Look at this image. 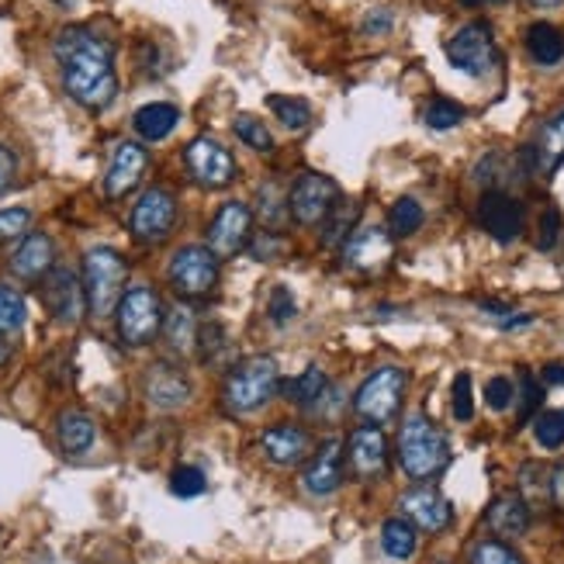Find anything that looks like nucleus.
I'll list each match as a JSON object with an SVG mask.
<instances>
[{"label":"nucleus","instance_id":"obj_1","mask_svg":"<svg viewBox=\"0 0 564 564\" xmlns=\"http://www.w3.org/2000/svg\"><path fill=\"white\" fill-rule=\"evenodd\" d=\"M52 55L63 70V90L87 111H101L118 98L115 46L90 28H63L52 42Z\"/></svg>","mask_w":564,"mask_h":564},{"label":"nucleus","instance_id":"obj_2","mask_svg":"<svg viewBox=\"0 0 564 564\" xmlns=\"http://www.w3.org/2000/svg\"><path fill=\"white\" fill-rule=\"evenodd\" d=\"M450 461V447L440 429L426 416H409L399 429V464L412 481L437 478Z\"/></svg>","mask_w":564,"mask_h":564},{"label":"nucleus","instance_id":"obj_3","mask_svg":"<svg viewBox=\"0 0 564 564\" xmlns=\"http://www.w3.org/2000/svg\"><path fill=\"white\" fill-rule=\"evenodd\" d=\"M280 388V371L274 356H247L239 361L229 378L222 385V402L236 416H247V412H256L267 405Z\"/></svg>","mask_w":564,"mask_h":564},{"label":"nucleus","instance_id":"obj_4","mask_svg":"<svg viewBox=\"0 0 564 564\" xmlns=\"http://www.w3.org/2000/svg\"><path fill=\"white\" fill-rule=\"evenodd\" d=\"M128 277V263L108 247H98L84 256V291H87V309L93 315H111L118 312L122 288Z\"/></svg>","mask_w":564,"mask_h":564},{"label":"nucleus","instance_id":"obj_5","mask_svg":"<svg viewBox=\"0 0 564 564\" xmlns=\"http://www.w3.org/2000/svg\"><path fill=\"white\" fill-rule=\"evenodd\" d=\"M118 336L128 347H146L156 340V333L166 323L163 302L153 288H131L118 302Z\"/></svg>","mask_w":564,"mask_h":564},{"label":"nucleus","instance_id":"obj_6","mask_svg":"<svg viewBox=\"0 0 564 564\" xmlns=\"http://www.w3.org/2000/svg\"><path fill=\"white\" fill-rule=\"evenodd\" d=\"M447 60L454 70L467 73V77H488L499 66V49L492 39V25L472 22L454 32V39L447 42Z\"/></svg>","mask_w":564,"mask_h":564},{"label":"nucleus","instance_id":"obj_7","mask_svg":"<svg viewBox=\"0 0 564 564\" xmlns=\"http://www.w3.org/2000/svg\"><path fill=\"white\" fill-rule=\"evenodd\" d=\"M402 391H405V371L402 367H378L367 374V381L356 388L353 394V409L356 416H364L371 423H388L402 405Z\"/></svg>","mask_w":564,"mask_h":564},{"label":"nucleus","instance_id":"obj_8","mask_svg":"<svg viewBox=\"0 0 564 564\" xmlns=\"http://www.w3.org/2000/svg\"><path fill=\"white\" fill-rule=\"evenodd\" d=\"M171 288L184 298H204L218 285V256L209 247H180L171 256Z\"/></svg>","mask_w":564,"mask_h":564},{"label":"nucleus","instance_id":"obj_9","mask_svg":"<svg viewBox=\"0 0 564 564\" xmlns=\"http://www.w3.org/2000/svg\"><path fill=\"white\" fill-rule=\"evenodd\" d=\"M174 222H177V198L166 187H149L136 201V209H131L128 229L142 247H156V242H163L174 233Z\"/></svg>","mask_w":564,"mask_h":564},{"label":"nucleus","instance_id":"obj_10","mask_svg":"<svg viewBox=\"0 0 564 564\" xmlns=\"http://www.w3.org/2000/svg\"><path fill=\"white\" fill-rule=\"evenodd\" d=\"M336 209H340V187L323 174L298 177V184L291 187V195H288V212H291L294 222H302V225L326 222Z\"/></svg>","mask_w":564,"mask_h":564},{"label":"nucleus","instance_id":"obj_11","mask_svg":"<svg viewBox=\"0 0 564 564\" xmlns=\"http://www.w3.org/2000/svg\"><path fill=\"white\" fill-rule=\"evenodd\" d=\"M42 305L52 312L55 323L63 326H77L84 312H87V291L80 285V277L73 274L70 267H52L46 277H42Z\"/></svg>","mask_w":564,"mask_h":564},{"label":"nucleus","instance_id":"obj_12","mask_svg":"<svg viewBox=\"0 0 564 564\" xmlns=\"http://www.w3.org/2000/svg\"><path fill=\"white\" fill-rule=\"evenodd\" d=\"M250 233H253V212L242 201H229L222 204L209 225V250L218 260H229L242 247H250Z\"/></svg>","mask_w":564,"mask_h":564},{"label":"nucleus","instance_id":"obj_13","mask_svg":"<svg viewBox=\"0 0 564 564\" xmlns=\"http://www.w3.org/2000/svg\"><path fill=\"white\" fill-rule=\"evenodd\" d=\"M184 163L201 187H225L236 177V160L222 142L201 136L184 149Z\"/></svg>","mask_w":564,"mask_h":564},{"label":"nucleus","instance_id":"obj_14","mask_svg":"<svg viewBox=\"0 0 564 564\" xmlns=\"http://www.w3.org/2000/svg\"><path fill=\"white\" fill-rule=\"evenodd\" d=\"M478 225L496 242H516L523 236V204L505 191H485L478 201Z\"/></svg>","mask_w":564,"mask_h":564},{"label":"nucleus","instance_id":"obj_15","mask_svg":"<svg viewBox=\"0 0 564 564\" xmlns=\"http://www.w3.org/2000/svg\"><path fill=\"white\" fill-rule=\"evenodd\" d=\"M350 467L356 478L374 481L388 472V440L378 426H356L350 434Z\"/></svg>","mask_w":564,"mask_h":564},{"label":"nucleus","instance_id":"obj_16","mask_svg":"<svg viewBox=\"0 0 564 564\" xmlns=\"http://www.w3.org/2000/svg\"><path fill=\"white\" fill-rule=\"evenodd\" d=\"M391 256V233L381 225H361L343 242V263L353 271H378Z\"/></svg>","mask_w":564,"mask_h":564},{"label":"nucleus","instance_id":"obj_17","mask_svg":"<svg viewBox=\"0 0 564 564\" xmlns=\"http://www.w3.org/2000/svg\"><path fill=\"white\" fill-rule=\"evenodd\" d=\"M343 475H347L343 443L329 440V443H323L315 450V458L309 461L305 475H302V485H305V492H312V496H333L336 488L343 485Z\"/></svg>","mask_w":564,"mask_h":564},{"label":"nucleus","instance_id":"obj_18","mask_svg":"<svg viewBox=\"0 0 564 564\" xmlns=\"http://www.w3.org/2000/svg\"><path fill=\"white\" fill-rule=\"evenodd\" d=\"M149 166V153L139 142H122L111 156V166L104 174V195L108 198H125L128 191H136L142 174Z\"/></svg>","mask_w":564,"mask_h":564},{"label":"nucleus","instance_id":"obj_19","mask_svg":"<svg viewBox=\"0 0 564 564\" xmlns=\"http://www.w3.org/2000/svg\"><path fill=\"white\" fill-rule=\"evenodd\" d=\"M402 513L419 526L426 534H440L454 519V510H450V502L437 492V488H409V492L399 499Z\"/></svg>","mask_w":564,"mask_h":564},{"label":"nucleus","instance_id":"obj_20","mask_svg":"<svg viewBox=\"0 0 564 564\" xmlns=\"http://www.w3.org/2000/svg\"><path fill=\"white\" fill-rule=\"evenodd\" d=\"M8 267L17 280H42L55 267V247L46 233H28L11 253Z\"/></svg>","mask_w":564,"mask_h":564},{"label":"nucleus","instance_id":"obj_21","mask_svg":"<svg viewBox=\"0 0 564 564\" xmlns=\"http://www.w3.org/2000/svg\"><path fill=\"white\" fill-rule=\"evenodd\" d=\"M146 399L156 409H180L187 399H191V381L187 374L174 364H153L142 378Z\"/></svg>","mask_w":564,"mask_h":564},{"label":"nucleus","instance_id":"obj_22","mask_svg":"<svg viewBox=\"0 0 564 564\" xmlns=\"http://www.w3.org/2000/svg\"><path fill=\"white\" fill-rule=\"evenodd\" d=\"M260 447H263V454H267V461H274L280 467H294L312 454V437L302 426H271V429H263Z\"/></svg>","mask_w":564,"mask_h":564},{"label":"nucleus","instance_id":"obj_23","mask_svg":"<svg viewBox=\"0 0 564 564\" xmlns=\"http://www.w3.org/2000/svg\"><path fill=\"white\" fill-rule=\"evenodd\" d=\"M485 523H488V530L499 537H523L530 530V505H526V499L516 492L496 496L485 510Z\"/></svg>","mask_w":564,"mask_h":564},{"label":"nucleus","instance_id":"obj_24","mask_svg":"<svg viewBox=\"0 0 564 564\" xmlns=\"http://www.w3.org/2000/svg\"><path fill=\"white\" fill-rule=\"evenodd\" d=\"M530 156H534V174H543V177H551L564 163V108L540 128L537 142L530 146Z\"/></svg>","mask_w":564,"mask_h":564},{"label":"nucleus","instance_id":"obj_25","mask_svg":"<svg viewBox=\"0 0 564 564\" xmlns=\"http://www.w3.org/2000/svg\"><path fill=\"white\" fill-rule=\"evenodd\" d=\"M177 122H180V111L171 101L142 104L136 111V118H131V125H136V131H139V139H146V142H163L177 128Z\"/></svg>","mask_w":564,"mask_h":564},{"label":"nucleus","instance_id":"obj_26","mask_svg":"<svg viewBox=\"0 0 564 564\" xmlns=\"http://www.w3.org/2000/svg\"><path fill=\"white\" fill-rule=\"evenodd\" d=\"M55 440H60V447L66 450V454H87V450L93 447V440H98V426H93V419L87 416V412L66 409L60 416V423H55Z\"/></svg>","mask_w":564,"mask_h":564},{"label":"nucleus","instance_id":"obj_27","mask_svg":"<svg viewBox=\"0 0 564 564\" xmlns=\"http://www.w3.org/2000/svg\"><path fill=\"white\" fill-rule=\"evenodd\" d=\"M280 391H285V399H288L291 405L312 409V405H318V402L326 399V391H329V378H326V371H323V367L309 364L302 374H298V378H291V381L280 385Z\"/></svg>","mask_w":564,"mask_h":564},{"label":"nucleus","instance_id":"obj_28","mask_svg":"<svg viewBox=\"0 0 564 564\" xmlns=\"http://www.w3.org/2000/svg\"><path fill=\"white\" fill-rule=\"evenodd\" d=\"M526 52L537 66H557L564 60V35L548 22H537L526 28Z\"/></svg>","mask_w":564,"mask_h":564},{"label":"nucleus","instance_id":"obj_29","mask_svg":"<svg viewBox=\"0 0 564 564\" xmlns=\"http://www.w3.org/2000/svg\"><path fill=\"white\" fill-rule=\"evenodd\" d=\"M381 548L391 561H409L412 554H416L419 548V534H416V526H412L405 516L399 519H385L381 526Z\"/></svg>","mask_w":564,"mask_h":564},{"label":"nucleus","instance_id":"obj_30","mask_svg":"<svg viewBox=\"0 0 564 564\" xmlns=\"http://www.w3.org/2000/svg\"><path fill=\"white\" fill-rule=\"evenodd\" d=\"M267 108L274 111V118L285 125V128H291V131H305L312 125V108L302 98H285V93H271Z\"/></svg>","mask_w":564,"mask_h":564},{"label":"nucleus","instance_id":"obj_31","mask_svg":"<svg viewBox=\"0 0 564 564\" xmlns=\"http://www.w3.org/2000/svg\"><path fill=\"white\" fill-rule=\"evenodd\" d=\"M166 340H171V347L177 353H187L191 347H198V323H195V312L191 309H174L171 318H166Z\"/></svg>","mask_w":564,"mask_h":564},{"label":"nucleus","instance_id":"obj_32","mask_svg":"<svg viewBox=\"0 0 564 564\" xmlns=\"http://www.w3.org/2000/svg\"><path fill=\"white\" fill-rule=\"evenodd\" d=\"M423 218H426V212L416 198H399L388 212V229H391V236H412L423 229Z\"/></svg>","mask_w":564,"mask_h":564},{"label":"nucleus","instance_id":"obj_33","mask_svg":"<svg viewBox=\"0 0 564 564\" xmlns=\"http://www.w3.org/2000/svg\"><path fill=\"white\" fill-rule=\"evenodd\" d=\"M464 118H467V111L450 98H434L423 111V122L434 131H450V128H458Z\"/></svg>","mask_w":564,"mask_h":564},{"label":"nucleus","instance_id":"obj_34","mask_svg":"<svg viewBox=\"0 0 564 564\" xmlns=\"http://www.w3.org/2000/svg\"><path fill=\"white\" fill-rule=\"evenodd\" d=\"M28 318V305L22 291H14L11 285H0V333H17Z\"/></svg>","mask_w":564,"mask_h":564},{"label":"nucleus","instance_id":"obj_35","mask_svg":"<svg viewBox=\"0 0 564 564\" xmlns=\"http://www.w3.org/2000/svg\"><path fill=\"white\" fill-rule=\"evenodd\" d=\"M233 131L253 149V153H274V136H271V128L263 125L260 118H253V115H236Z\"/></svg>","mask_w":564,"mask_h":564},{"label":"nucleus","instance_id":"obj_36","mask_svg":"<svg viewBox=\"0 0 564 564\" xmlns=\"http://www.w3.org/2000/svg\"><path fill=\"white\" fill-rule=\"evenodd\" d=\"M467 564H523V557L502 540H478L467 551Z\"/></svg>","mask_w":564,"mask_h":564},{"label":"nucleus","instance_id":"obj_37","mask_svg":"<svg viewBox=\"0 0 564 564\" xmlns=\"http://www.w3.org/2000/svg\"><path fill=\"white\" fill-rule=\"evenodd\" d=\"M204 488H209V481H204V475L198 472L195 464H180L174 467V475H171V492L177 499H198Z\"/></svg>","mask_w":564,"mask_h":564},{"label":"nucleus","instance_id":"obj_38","mask_svg":"<svg viewBox=\"0 0 564 564\" xmlns=\"http://www.w3.org/2000/svg\"><path fill=\"white\" fill-rule=\"evenodd\" d=\"M534 437L540 447H548V450H557L564 443V412H540L537 423H534Z\"/></svg>","mask_w":564,"mask_h":564},{"label":"nucleus","instance_id":"obj_39","mask_svg":"<svg viewBox=\"0 0 564 564\" xmlns=\"http://www.w3.org/2000/svg\"><path fill=\"white\" fill-rule=\"evenodd\" d=\"M356 212H361L356 204H340V209L326 218V236H323L326 247H336V242L350 239V225L356 222Z\"/></svg>","mask_w":564,"mask_h":564},{"label":"nucleus","instance_id":"obj_40","mask_svg":"<svg viewBox=\"0 0 564 564\" xmlns=\"http://www.w3.org/2000/svg\"><path fill=\"white\" fill-rule=\"evenodd\" d=\"M543 405V385L534 378L530 371H523L519 374V419H534L537 416V409Z\"/></svg>","mask_w":564,"mask_h":564},{"label":"nucleus","instance_id":"obj_41","mask_svg":"<svg viewBox=\"0 0 564 564\" xmlns=\"http://www.w3.org/2000/svg\"><path fill=\"white\" fill-rule=\"evenodd\" d=\"M260 215H263V222H267V229H277V222L285 215H291L288 204H280V187L277 184L260 187Z\"/></svg>","mask_w":564,"mask_h":564},{"label":"nucleus","instance_id":"obj_42","mask_svg":"<svg viewBox=\"0 0 564 564\" xmlns=\"http://www.w3.org/2000/svg\"><path fill=\"white\" fill-rule=\"evenodd\" d=\"M267 315H271V323H277V326L291 323V318L298 315V302H294V294H291V291H288L285 285H277V288L271 291Z\"/></svg>","mask_w":564,"mask_h":564},{"label":"nucleus","instance_id":"obj_43","mask_svg":"<svg viewBox=\"0 0 564 564\" xmlns=\"http://www.w3.org/2000/svg\"><path fill=\"white\" fill-rule=\"evenodd\" d=\"M250 253H253V260H277L288 253V239L277 229H267L250 242Z\"/></svg>","mask_w":564,"mask_h":564},{"label":"nucleus","instance_id":"obj_44","mask_svg":"<svg viewBox=\"0 0 564 564\" xmlns=\"http://www.w3.org/2000/svg\"><path fill=\"white\" fill-rule=\"evenodd\" d=\"M454 416H458L461 423H472V416H475L472 374H458V378H454Z\"/></svg>","mask_w":564,"mask_h":564},{"label":"nucleus","instance_id":"obj_45","mask_svg":"<svg viewBox=\"0 0 564 564\" xmlns=\"http://www.w3.org/2000/svg\"><path fill=\"white\" fill-rule=\"evenodd\" d=\"M28 225H32V212L28 209H4V212H0V242L25 236Z\"/></svg>","mask_w":564,"mask_h":564},{"label":"nucleus","instance_id":"obj_46","mask_svg":"<svg viewBox=\"0 0 564 564\" xmlns=\"http://www.w3.org/2000/svg\"><path fill=\"white\" fill-rule=\"evenodd\" d=\"M537 250H554L561 239V212L557 209H543L540 225H537Z\"/></svg>","mask_w":564,"mask_h":564},{"label":"nucleus","instance_id":"obj_47","mask_svg":"<svg viewBox=\"0 0 564 564\" xmlns=\"http://www.w3.org/2000/svg\"><path fill=\"white\" fill-rule=\"evenodd\" d=\"M198 350H201V361H215L218 350H225V329L218 323H209L198 329Z\"/></svg>","mask_w":564,"mask_h":564},{"label":"nucleus","instance_id":"obj_48","mask_svg":"<svg viewBox=\"0 0 564 564\" xmlns=\"http://www.w3.org/2000/svg\"><path fill=\"white\" fill-rule=\"evenodd\" d=\"M485 399H488V405H492L496 412L510 409L513 405V381L510 378H492V381H488V388H485Z\"/></svg>","mask_w":564,"mask_h":564},{"label":"nucleus","instance_id":"obj_49","mask_svg":"<svg viewBox=\"0 0 564 564\" xmlns=\"http://www.w3.org/2000/svg\"><path fill=\"white\" fill-rule=\"evenodd\" d=\"M391 25H394V17H391V11H385V8H374V11L364 17V32H367V35H388Z\"/></svg>","mask_w":564,"mask_h":564},{"label":"nucleus","instance_id":"obj_50","mask_svg":"<svg viewBox=\"0 0 564 564\" xmlns=\"http://www.w3.org/2000/svg\"><path fill=\"white\" fill-rule=\"evenodd\" d=\"M14 174H17V156L8 146H0V191H8L14 184Z\"/></svg>","mask_w":564,"mask_h":564},{"label":"nucleus","instance_id":"obj_51","mask_svg":"<svg viewBox=\"0 0 564 564\" xmlns=\"http://www.w3.org/2000/svg\"><path fill=\"white\" fill-rule=\"evenodd\" d=\"M551 499L554 505H564V464L551 467Z\"/></svg>","mask_w":564,"mask_h":564},{"label":"nucleus","instance_id":"obj_52","mask_svg":"<svg viewBox=\"0 0 564 564\" xmlns=\"http://www.w3.org/2000/svg\"><path fill=\"white\" fill-rule=\"evenodd\" d=\"M543 385H564V364L561 361L543 367Z\"/></svg>","mask_w":564,"mask_h":564},{"label":"nucleus","instance_id":"obj_53","mask_svg":"<svg viewBox=\"0 0 564 564\" xmlns=\"http://www.w3.org/2000/svg\"><path fill=\"white\" fill-rule=\"evenodd\" d=\"M530 323H534V315H505V318H499L502 329H516V326H530Z\"/></svg>","mask_w":564,"mask_h":564},{"label":"nucleus","instance_id":"obj_54","mask_svg":"<svg viewBox=\"0 0 564 564\" xmlns=\"http://www.w3.org/2000/svg\"><path fill=\"white\" fill-rule=\"evenodd\" d=\"M11 361V343L4 340V333H0V367Z\"/></svg>","mask_w":564,"mask_h":564},{"label":"nucleus","instance_id":"obj_55","mask_svg":"<svg viewBox=\"0 0 564 564\" xmlns=\"http://www.w3.org/2000/svg\"><path fill=\"white\" fill-rule=\"evenodd\" d=\"M534 8H540V11H551V8H561L564 0H530Z\"/></svg>","mask_w":564,"mask_h":564},{"label":"nucleus","instance_id":"obj_56","mask_svg":"<svg viewBox=\"0 0 564 564\" xmlns=\"http://www.w3.org/2000/svg\"><path fill=\"white\" fill-rule=\"evenodd\" d=\"M464 8H485V4H502V0H461Z\"/></svg>","mask_w":564,"mask_h":564}]
</instances>
